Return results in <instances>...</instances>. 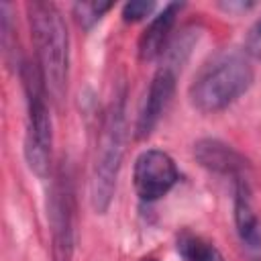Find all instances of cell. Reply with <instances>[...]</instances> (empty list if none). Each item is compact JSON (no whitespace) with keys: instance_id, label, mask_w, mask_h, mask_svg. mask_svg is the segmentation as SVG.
<instances>
[{"instance_id":"cell-1","label":"cell","mask_w":261,"mask_h":261,"mask_svg":"<svg viewBox=\"0 0 261 261\" xmlns=\"http://www.w3.org/2000/svg\"><path fill=\"white\" fill-rule=\"evenodd\" d=\"M27 18L35 47V63L43 75L49 100L61 108L69 77V37L61 10L53 2H27Z\"/></svg>"},{"instance_id":"cell-2","label":"cell","mask_w":261,"mask_h":261,"mask_svg":"<svg viewBox=\"0 0 261 261\" xmlns=\"http://www.w3.org/2000/svg\"><path fill=\"white\" fill-rule=\"evenodd\" d=\"M126 90L124 84L114 88L110 104L102 116L100 135L94 153L92 179H90V200L98 214H104L112 202L120 161L124 155V135H126Z\"/></svg>"},{"instance_id":"cell-3","label":"cell","mask_w":261,"mask_h":261,"mask_svg":"<svg viewBox=\"0 0 261 261\" xmlns=\"http://www.w3.org/2000/svg\"><path fill=\"white\" fill-rule=\"evenodd\" d=\"M253 67L245 53L222 51L210 57L190 84V102L202 114H216L241 98L253 84Z\"/></svg>"},{"instance_id":"cell-4","label":"cell","mask_w":261,"mask_h":261,"mask_svg":"<svg viewBox=\"0 0 261 261\" xmlns=\"http://www.w3.org/2000/svg\"><path fill=\"white\" fill-rule=\"evenodd\" d=\"M20 80L27 100V130H24V159L37 177L51 175L53 153V124L49 114V94L37 63H20Z\"/></svg>"},{"instance_id":"cell-5","label":"cell","mask_w":261,"mask_h":261,"mask_svg":"<svg viewBox=\"0 0 261 261\" xmlns=\"http://www.w3.org/2000/svg\"><path fill=\"white\" fill-rule=\"evenodd\" d=\"M75 196L73 184L63 165L51 175L47 198V222L51 230V261H71L75 245Z\"/></svg>"},{"instance_id":"cell-6","label":"cell","mask_w":261,"mask_h":261,"mask_svg":"<svg viewBox=\"0 0 261 261\" xmlns=\"http://www.w3.org/2000/svg\"><path fill=\"white\" fill-rule=\"evenodd\" d=\"M177 181H179V169L165 151L147 149L135 159L133 186L143 202H155L163 198Z\"/></svg>"},{"instance_id":"cell-7","label":"cell","mask_w":261,"mask_h":261,"mask_svg":"<svg viewBox=\"0 0 261 261\" xmlns=\"http://www.w3.org/2000/svg\"><path fill=\"white\" fill-rule=\"evenodd\" d=\"M175 77L177 71L171 67L161 65L155 75L151 77L149 90L145 94V100L141 104L139 116H137V124H135V137L137 139H145L153 133V128L159 124L163 112L167 110L173 92H175Z\"/></svg>"},{"instance_id":"cell-8","label":"cell","mask_w":261,"mask_h":261,"mask_svg":"<svg viewBox=\"0 0 261 261\" xmlns=\"http://www.w3.org/2000/svg\"><path fill=\"white\" fill-rule=\"evenodd\" d=\"M194 157L196 161L206 167L212 173L230 177L232 184L234 181H249V163L247 159L232 149L230 145H226L220 139H202L194 145Z\"/></svg>"},{"instance_id":"cell-9","label":"cell","mask_w":261,"mask_h":261,"mask_svg":"<svg viewBox=\"0 0 261 261\" xmlns=\"http://www.w3.org/2000/svg\"><path fill=\"white\" fill-rule=\"evenodd\" d=\"M232 218L237 234L253 261H261V216L255 210L249 181H234Z\"/></svg>"},{"instance_id":"cell-10","label":"cell","mask_w":261,"mask_h":261,"mask_svg":"<svg viewBox=\"0 0 261 261\" xmlns=\"http://www.w3.org/2000/svg\"><path fill=\"white\" fill-rule=\"evenodd\" d=\"M184 4H177V2H169L165 4L153 18L151 22L145 27V31L141 33L139 37V59L141 61H153L157 59L159 55H163L165 47H167V41H169V33H171V27L175 22V16L177 12L181 10Z\"/></svg>"},{"instance_id":"cell-11","label":"cell","mask_w":261,"mask_h":261,"mask_svg":"<svg viewBox=\"0 0 261 261\" xmlns=\"http://www.w3.org/2000/svg\"><path fill=\"white\" fill-rule=\"evenodd\" d=\"M175 249L181 257V261H224L218 247L204 239L202 234H196L188 228L179 230L175 237Z\"/></svg>"},{"instance_id":"cell-12","label":"cell","mask_w":261,"mask_h":261,"mask_svg":"<svg viewBox=\"0 0 261 261\" xmlns=\"http://www.w3.org/2000/svg\"><path fill=\"white\" fill-rule=\"evenodd\" d=\"M112 8L110 2H77L73 6V14H75V20L82 29H92L104 12H108Z\"/></svg>"},{"instance_id":"cell-13","label":"cell","mask_w":261,"mask_h":261,"mask_svg":"<svg viewBox=\"0 0 261 261\" xmlns=\"http://www.w3.org/2000/svg\"><path fill=\"white\" fill-rule=\"evenodd\" d=\"M155 2H147V0H135V2H126L122 6V20L124 22H139L147 16H151V12L155 10Z\"/></svg>"},{"instance_id":"cell-14","label":"cell","mask_w":261,"mask_h":261,"mask_svg":"<svg viewBox=\"0 0 261 261\" xmlns=\"http://www.w3.org/2000/svg\"><path fill=\"white\" fill-rule=\"evenodd\" d=\"M245 49H247V55L261 61V18L255 20V24L249 29L245 39Z\"/></svg>"},{"instance_id":"cell-15","label":"cell","mask_w":261,"mask_h":261,"mask_svg":"<svg viewBox=\"0 0 261 261\" xmlns=\"http://www.w3.org/2000/svg\"><path fill=\"white\" fill-rule=\"evenodd\" d=\"M141 261H159V259H155V257H143Z\"/></svg>"}]
</instances>
